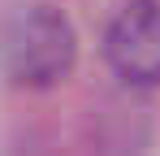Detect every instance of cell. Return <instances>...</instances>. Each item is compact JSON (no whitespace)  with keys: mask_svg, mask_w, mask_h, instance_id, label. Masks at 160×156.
<instances>
[{"mask_svg":"<svg viewBox=\"0 0 160 156\" xmlns=\"http://www.w3.org/2000/svg\"><path fill=\"white\" fill-rule=\"evenodd\" d=\"M78 65V35L65 9L52 0L13 4L0 18V74L13 87L48 91L74 74Z\"/></svg>","mask_w":160,"mask_h":156,"instance_id":"cell-1","label":"cell"},{"mask_svg":"<svg viewBox=\"0 0 160 156\" xmlns=\"http://www.w3.org/2000/svg\"><path fill=\"white\" fill-rule=\"evenodd\" d=\"M104 61L130 87H160V0H130L108 22Z\"/></svg>","mask_w":160,"mask_h":156,"instance_id":"cell-2","label":"cell"}]
</instances>
